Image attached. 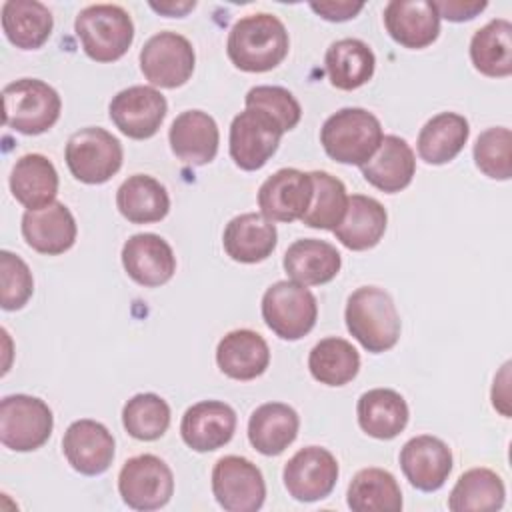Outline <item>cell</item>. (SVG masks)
I'll return each instance as SVG.
<instances>
[{
  "instance_id": "25",
  "label": "cell",
  "mask_w": 512,
  "mask_h": 512,
  "mask_svg": "<svg viewBox=\"0 0 512 512\" xmlns=\"http://www.w3.org/2000/svg\"><path fill=\"white\" fill-rule=\"evenodd\" d=\"M216 364L228 378L254 380L268 368L270 348L254 330H232L218 342Z\"/></svg>"
},
{
  "instance_id": "21",
  "label": "cell",
  "mask_w": 512,
  "mask_h": 512,
  "mask_svg": "<svg viewBox=\"0 0 512 512\" xmlns=\"http://www.w3.org/2000/svg\"><path fill=\"white\" fill-rule=\"evenodd\" d=\"M22 236L40 254H64L76 242V220L62 202L54 200L44 208L24 212Z\"/></svg>"
},
{
  "instance_id": "14",
  "label": "cell",
  "mask_w": 512,
  "mask_h": 512,
  "mask_svg": "<svg viewBox=\"0 0 512 512\" xmlns=\"http://www.w3.org/2000/svg\"><path fill=\"white\" fill-rule=\"evenodd\" d=\"M166 98L152 86H130L110 102V118L116 128L134 140L152 138L164 122Z\"/></svg>"
},
{
  "instance_id": "15",
  "label": "cell",
  "mask_w": 512,
  "mask_h": 512,
  "mask_svg": "<svg viewBox=\"0 0 512 512\" xmlns=\"http://www.w3.org/2000/svg\"><path fill=\"white\" fill-rule=\"evenodd\" d=\"M310 172L282 168L268 176L258 190V206L262 216L272 222H294L302 218L312 202Z\"/></svg>"
},
{
  "instance_id": "31",
  "label": "cell",
  "mask_w": 512,
  "mask_h": 512,
  "mask_svg": "<svg viewBox=\"0 0 512 512\" xmlns=\"http://www.w3.org/2000/svg\"><path fill=\"white\" fill-rule=\"evenodd\" d=\"M52 14L38 0H8L2 4V30L22 50L40 48L52 34Z\"/></svg>"
},
{
  "instance_id": "30",
  "label": "cell",
  "mask_w": 512,
  "mask_h": 512,
  "mask_svg": "<svg viewBox=\"0 0 512 512\" xmlns=\"http://www.w3.org/2000/svg\"><path fill=\"white\" fill-rule=\"evenodd\" d=\"M360 428L378 440L396 438L408 424L406 400L390 388H372L358 398L356 406Z\"/></svg>"
},
{
  "instance_id": "35",
  "label": "cell",
  "mask_w": 512,
  "mask_h": 512,
  "mask_svg": "<svg viewBox=\"0 0 512 512\" xmlns=\"http://www.w3.org/2000/svg\"><path fill=\"white\" fill-rule=\"evenodd\" d=\"M470 58L474 68L490 78L512 74V24L506 18H494L474 32L470 40Z\"/></svg>"
},
{
  "instance_id": "28",
  "label": "cell",
  "mask_w": 512,
  "mask_h": 512,
  "mask_svg": "<svg viewBox=\"0 0 512 512\" xmlns=\"http://www.w3.org/2000/svg\"><path fill=\"white\" fill-rule=\"evenodd\" d=\"M298 428L300 418L292 406L266 402L248 420V440L260 454L278 456L296 440Z\"/></svg>"
},
{
  "instance_id": "41",
  "label": "cell",
  "mask_w": 512,
  "mask_h": 512,
  "mask_svg": "<svg viewBox=\"0 0 512 512\" xmlns=\"http://www.w3.org/2000/svg\"><path fill=\"white\" fill-rule=\"evenodd\" d=\"M474 162L482 174L494 180L512 176V132L506 126L484 130L474 144Z\"/></svg>"
},
{
  "instance_id": "40",
  "label": "cell",
  "mask_w": 512,
  "mask_h": 512,
  "mask_svg": "<svg viewBox=\"0 0 512 512\" xmlns=\"http://www.w3.org/2000/svg\"><path fill=\"white\" fill-rule=\"evenodd\" d=\"M122 424L136 440H158L170 426V406L158 394H136L124 404Z\"/></svg>"
},
{
  "instance_id": "46",
  "label": "cell",
  "mask_w": 512,
  "mask_h": 512,
  "mask_svg": "<svg viewBox=\"0 0 512 512\" xmlns=\"http://www.w3.org/2000/svg\"><path fill=\"white\" fill-rule=\"evenodd\" d=\"M508 368L510 362H506L500 370V374L494 378V388L492 390H500V394H492V404L496 410H500L504 416H510V394H508Z\"/></svg>"
},
{
  "instance_id": "9",
  "label": "cell",
  "mask_w": 512,
  "mask_h": 512,
  "mask_svg": "<svg viewBox=\"0 0 512 512\" xmlns=\"http://www.w3.org/2000/svg\"><path fill=\"white\" fill-rule=\"evenodd\" d=\"M118 492L134 510H158L174 494L172 470L154 454L128 458L118 474Z\"/></svg>"
},
{
  "instance_id": "6",
  "label": "cell",
  "mask_w": 512,
  "mask_h": 512,
  "mask_svg": "<svg viewBox=\"0 0 512 512\" xmlns=\"http://www.w3.org/2000/svg\"><path fill=\"white\" fill-rule=\"evenodd\" d=\"M262 318L282 340H300L314 328L318 304L304 284L280 280L262 296Z\"/></svg>"
},
{
  "instance_id": "27",
  "label": "cell",
  "mask_w": 512,
  "mask_h": 512,
  "mask_svg": "<svg viewBox=\"0 0 512 512\" xmlns=\"http://www.w3.org/2000/svg\"><path fill=\"white\" fill-rule=\"evenodd\" d=\"M342 258L336 246L318 238H302L288 246L284 254L286 274L304 286L326 284L340 272Z\"/></svg>"
},
{
  "instance_id": "29",
  "label": "cell",
  "mask_w": 512,
  "mask_h": 512,
  "mask_svg": "<svg viewBox=\"0 0 512 512\" xmlns=\"http://www.w3.org/2000/svg\"><path fill=\"white\" fill-rule=\"evenodd\" d=\"M12 196L28 210H38L56 200L58 172L42 154H24L10 172Z\"/></svg>"
},
{
  "instance_id": "2",
  "label": "cell",
  "mask_w": 512,
  "mask_h": 512,
  "mask_svg": "<svg viewBox=\"0 0 512 512\" xmlns=\"http://www.w3.org/2000/svg\"><path fill=\"white\" fill-rule=\"evenodd\" d=\"M348 332L372 354L386 352L400 338V316L392 296L378 286L354 290L346 302Z\"/></svg>"
},
{
  "instance_id": "26",
  "label": "cell",
  "mask_w": 512,
  "mask_h": 512,
  "mask_svg": "<svg viewBox=\"0 0 512 512\" xmlns=\"http://www.w3.org/2000/svg\"><path fill=\"white\" fill-rule=\"evenodd\" d=\"M386 222V208L376 198L352 194L348 196V206L342 222L332 232L342 246L360 252L374 248L380 242L386 232Z\"/></svg>"
},
{
  "instance_id": "32",
  "label": "cell",
  "mask_w": 512,
  "mask_h": 512,
  "mask_svg": "<svg viewBox=\"0 0 512 512\" xmlns=\"http://www.w3.org/2000/svg\"><path fill=\"white\" fill-rule=\"evenodd\" d=\"M324 66L332 86L338 90H356L372 78L376 58L366 42L358 38H342L326 50Z\"/></svg>"
},
{
  "instance_id": "45",
  "label": "cell",
  "mask_w": 512,
  "mask_h": 512,
  "mask_svg": "<svg viewBox=\"0 0 512 512\" xmlns=\"http://www.w3.org/2000/svg\"><path fill=\"white\" fill-rule=\"evenodd\" d=\"M310 8L320 14L324 20L330 22H344L354 18L364 4L362 2H348V0H336V2H312Z\"/></svg>"
},
{
  "instance_id": "22",
  "label": "cell",
  "mask_w": 512,
  "mask_h": 512,
  "mask_svg": "<svg viewBox=\"0 0 512 512\" xmlns=\"http://www.w3.org/2000/svg\"><path fill=\"white\" fill-rule=\"evenodd\" d=\"M174 156L192 166H204L218 152L220 132L214 118L202 110H186L178 114L168 132Z\"/></svg>"
},
{
  "instance_id": "17",
  "label": "cell",
  "mask_w": 512,
  "mask_h": 512,
  "mask_svg": "<svg viewBox=\"0 0 512 512\" xmlns=\"http://www.w3.org/2000/svg\"><path fill=\"white\" fill-rule=\"evenodd\" d=\"M62 452L76 472L96 476L106 472L112 464L114 438L104 424L82 418L72 422L64 432Z\"/></svg>"
},
{
  "instance_id": "19",
  "label": "cell",
  "mask_w": 512,
  "mask_h": 512,
  "mask_svg": "<svg viewBox=\"0 0 512 512\" xmlns=\"http://www.w3.org/2000/svg\"><path fill=\"white\" fill-rule=\"evenodd\" d=\"M236 430V412L220 400H202L190 406L180 422L186 446L196 452H212L228 444Z\"/></svg>"
},
{
  "instance_id": "23",
  "label": "cell",
  "mask_w": 512,
  "mask_h": 512,
  "mask_svg": "<svg viewBox=\"0 0 512 512\" xmlns=\"http://www.w3.org/2000/svg\"><path fill=\"white\" fill-rule=\"evenodd\" d=\"M278 232L272 220L256 212L234 216L222 236L226 254L242 264H256L266 260L276 248Z\"/></svg>"
},
{
  "instance_id": "5",
  "label": "cell",
  "mask_w": 512,
  "mask_h": 512,
  "mask_svg": "<svg viewBox=\"0 0 512 512\" xmlns=\"http://www.w3.org/2000/svg\"><path fill=\"white\" fill-rule=\"evenodd\" d=\"M74 30L86 56L96 62H114L122 58L134 40L132 18L118 4L86 6L78 12Z\"/></svg>"
},
{
  "instance_id": "20",
  "label": "cell",
  "mask_w": 512,
  "mask_h": 512,
  "mask_svg": "<svg viewBox=\"0 0 512 512\" xmlns=\"http://www.w3.org/2000/svg\"><path fill=\"white\" fill-rule=\"evenodd\" d=\"M384 26L394 42L420 50L438 38L440 16L430 0H392L384 8Z\"/></svg>"
},
{
  "instance_id": "38",
  "label": "cell",
  "mask_w": 512,
  "mask_h": 512,
  "mask_svg": "<svg viewBox=\"0 0 512 512\" xmlns=\"http://www.w3.org/2000/svg\"><path fill=\"white\" fill-rule=\"evenodd\" d=\"M504 496V482L496 472L488 468H472L456 480L448 496V508L452 512L500 510L504 506Z\"/></svg>"
},
{
  "instance_id": "10",
  "label": "cell",
  "mask_w": 512,
  "mask_h": 512,
  "mask_svg": "<svg viewBox=\"0 0 512 512\" xmlns=\"http://www.w3.org/2000/svg\"><path fill=\"white\" fill-rule=\"evenodd\" d=\"M196 56L190 40L178 32H158L140 50V70L152 86L178 88L194 72Z\"/></svg>"
},
{
  "instance_id": "43",
  "label": "cell",
  "mask_w": 512,
  "mask_h": 512,
  "mask_svg": "<svg viewBox=\"0 0 512 512\" xmlns=\"http://www.w3.org/2000/svg\"><path fill=\"white\" fill-rule=\"evenodd\" d=\"M0 286V302L4 310H20L34 292V280L28 264L8 250L0 252Z\"/></svg>"
},
{
  "instance_id": "33",
  "label": "cell",
  "mask_w": 512,
  "mask_h": 512,
  "mask_svg": "<svg viewBox=\"0 0 512 512\" xmlns=\"http://www.w3.org/2000/svg\"><path fill=\"white\" fill-rule=\"evenodd\" d=\"M120 214L132 224L160 222L170 210L166 188L148 174H134L124 180L116 192Z\"/></svg>"
},
{
  "instance_id": "39",
  "label": "cell",
  "mask_w": 512,
  "mask_h": 512,
  "mask_svg": "<svg viewBox=\"0 0 512 512\" xmlns=\"http://www.w3.org/2000/svg\"><path fill=\"white\" fill-rule=\"evenodd\" d=\"M310 178L314 188L312 202L300 220L310 228L334 230L346 214V206H348L346 188L342 180L322 170L310 172Z\"/></svg>"
},
{
  "instance_id": "3",
  "label": "cell",
  "mask_w": 512,
  "mask_h": 512,
  "mask_svg": "<svg viewBox=\"0 0 512 512\" xmlns=\"http://www.w3.org/2000/svg\"><path fill=\"white\" fill-rule=\"evenodd\" d=\"M380 120L364 108H342L320 128L324 152L340 164H366L382 142Z\"/></svg>"
},
{
  "instance_id": "36",
  "label": "cell",
  "mask_w": 512,
  "mask_h": 512,
  "mask_svg": "<svg viewBox=\"0 0 512 512\" xmlns=\"http://www.w3.org/2000/svg\"><path fill=\"white\" fill-rule=\"evenodd\" d=\"M346 502L354 512H398L402 510V492L388 470L364 468L352 478Z\"/></svg>"
},
{
  "instance_id": "1",
  "label": "cell",
  "mask_w": 512,
  "mask_h": 512,
  "mask_svg": "<svg viewBox=\"0 0 512 512\" xmlns=\"http://www.w3.org/2000/svg\"><path fill=\"white\" fill-rule=\"evenodd\" d=\"M288 32L284 24L266 12L240 18L226 42L232 64L244 72H268L288 54Z\"/></svg>"
},
{
  "instance_id": "42",
  "label": "cell",
  "mask_w": 512,
  "mask_h": 512,
  "mask_svg": "<svg viewBox=\"0 0 512 512\" xmlns=\"http://www.w3.org/2000/svg\"><path fill=\"white\" fill-rule=\"evenodd\" d=\"M246 108H256L272 116L284 132L292 130L302 116L298 100L282 86H254L248 90Z\"/></svg>"
},
{
  "instance_id": "13",
  "label": "cell",
  "mask_w": 512,
  "mask_h": 512,
  "mask_svg": "<svg viewBox=\"0 0 512 512\" xmlns=\"http://www.w3.org/2000/svg\"><path fill=\"white\" fill-rule=\"evenodd\" d=\"M284 486L294 500L316 502L326 498L338 480V462L326 448H300L284 466Z\"/></svg>"
},
{
  "instance_id": "4",
  "label": "cell",
  "mask_w": 512,
  "mask_h": 512,
  "mask_svg": "<svg viewBox=\"0 0 512 512\" xmlns=\"http://www.w3.org/2000/svg\"><path fill=\"white\" fill-rule=\"evenodd\" d=\"M60 110L58 92L38 78H20L2 90L4 124L20 134L36 136L50 130L58 122Z\"/></svg>"
},
{
  "instance_id": "16",
  "label": "cell",
  "mask_w": 512,
  "mask_h": 512,
  "mask_svg": "<svg viewBox=\"0 0 512 512\" xmlns=\"http://www.w3.org/2000/svg\"><path fill=\"white\" fill-rule=\"evenodd\" d=\"M400 468L414 488L434 492L444 486L452 472V452L436 436H414L400 450Z\"/></svg>"
},
{
  "instance_id": "47",
  "label": "cell",
  "mask_w": 512,
  "mask_h": 512,
  "mask_svg": "<svg viewBox=\"0 0 512 512\" xmlns=\"http://www.w3.org/2000/svg\"><path fill=\"white\" fill-rule=\"evenodd\" d=\"M196 6V2H150V8L160 12V14H166V16H184L186 12H190L192 8Z\"/></svg>"
},
{
  "instance_id": "8",
  "label": "cell",
  "mask_w": 512,
  "mask_h": 512,
  "mask_svg": "<svg viewBox=\"0 0 512 512\" xmlns=\"http://www.w3.org/2000/svg\"><path fill=\"white\" fill-rule=\"evenodd\" d=\"M54 416L48 404L36 396L12 394L0 402V440L16 452L44 446L52 434Z\"/></svg>"
},
{
  "instance_id": "34",
  "label": "cell",
  "mask_w": 512,
  "mask_h": 512,
  "mask_svg": "<svg viewBox=\"0 0 512 512\" xmlns=\"http://www.w3.org/2000/svg\"><path fill=\"white\" fill-rule=\"evenodd\" d=\"M468 120L456 112L432 116L418 134V154L428 164H446L454 160L468 142Z\"/></svg>"
},
{
  "instance_id": "11",
  "label": "cell",
  "mask_w": 512,
  "mask_h": 512,
  "mask_svg": "<svg viewBox=\"0 0 512 512\" xmlns=\"http://www.w3.org/2000/svg\"><path fill=\"white\" fill-rule=\"evenodd\" d=\"M212 492L228 512H256L266 498L260 468L242 456H224L212 468Z\"/></svg>"
},
{
  "instance_id": "24",
  "label": "cell",
  "mask_w": 512,
  "mask_h": 512,
  "mask_svg": "<svg viewBox=\"0 0 512 512\" xmlns=\"http://www.w3.org/2000/svg\"><path fill=\"white\" fill-rule=\"evenodd\" d=\"M360 168L366 182L382 192L394 194L412 182L416 172V158L404 138L388 134L382 138L372 158Z\"/></svg>"
},
{
  "instance_id": "37",
  "label": "cell",
  "mask_w": 512,
  "mask_h": 512,
  "mask_svg": "<svg viewBox=\"0 0 512 512\" xmlns=\"http://www.w3.org/2000/svg\"><path fill=\"white\" fill-rule=\"evenodd\" d=\"M308 368L320 384L344 386L358 374L360 354L348 340L330 336L310 350Z\"/></svg>"
},
{
  "instance_id": "12",
  "label": "cell",
  "mask_w": 512,
  "mask_h": 512,
  "mask_svg": "<svg viewBox=\"0 0 512 512\" xmlns=\"http://www.w3.org/2000/svg\"><path fill=\"white\" fill-rule=\"evenodd\" d=\"M282 126L262 110L246 108L230 124V156L242 170L262 168L278 150Z\"/></svg>"
},
{
  "instance_id": "44",
  "label": "cell",
  "mask_w": 512,
  "mask_h": 512,
  "mask_svg": "<svg viewBox=\"0 0 512 512\" xmlns=\"http://www.w3.org/2000/svg\"><path fill=\"white\" fill-rule=\"evenodd\" d=\"M438 16L450 22H464L478 16L488 4L484 0H438L434 2Z\"/></svg>"
},
{
  "instance_id": "18",
  "label": "cell",
  "mask_w": 512,
  "mask_h": 512,
  "mask_svg": "<svg viewBox=\"0 0 512 512\" xmlns=\"http://www.w3.org/2000/svg\"><path fill=\"white\" fill-rule=\"evenodd\" d=\"M122 266L140 286H162L176 272V256L170 244L152 232L130 236L122 246Z\"/></svg>"
},
{
  "instance_id": "7",
  "label": "cell",
  "mask_w": 512,
  "mask_h": 512,
  "mask_svg": "<svg viewBox=\"0 0 512 512\" xmlns=\"http://www.w3.org/2000/svg\"><path fill=\"white\" fill-rule=\"evenodd\" d=\"M66 164L72 176L84 184H104L122 166V144L108 130L88 126L66 142Z\"/></svg>"
}]
</instances>
